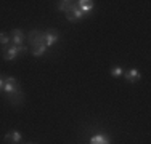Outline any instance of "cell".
<instances>
[{"label": "cell", "instance_id": "cell-1", "mask_svg": "<svg viewBox=\"0 0 151 144\" xmlns=\"http://www.w3.org/2000/svg\"><path fill=\"white\" fill-rule=\"evenodd\" d=\"M26 51H27V46H24V45L8 46V48H3V59L13 61V59H16V58L19 56V53H26Z\"/></svg>", "mask_w": 151, "mask_h": 144}, {"label": "cell", "instance_id": "cell-2", "mask_svg": "<svg viewBox=\"0 0 151 144\" xmlns=\"http://www.w3.org/2000/svg\"><path fill=\"white\" fill-rule=\"evenodd\" d=\"M27 42H29V45L32 48H35L39 45H44L45 43V32L32 29V31H29V34H27Z\"/></svg>", "mask_w": 151, "mask_h": 144}, {"label": "cell", "instance_id": "cell-3", "mask_svg": "<svg viewBox=\"0 0 151 144\" xmlns=\"http://www.w3.org/2000/svg\"><path fill=\"white\" fill-rule=\"evenodd\" d=\"M19 83L15 77H5V86H3V93L6 95H13V93L19 91Z\"/></svg>", "mask_w": 151, "mask_h": 144}, {"label": "cell", "instance_id": "cell-4", "mask_svg": "<svg viewBox=\"0 0 151 144\" xmlns=\"http://www.w3.org/2000/svg\"><path fill=\"white\" fill-rule=\"evenodd\" d=\"M60 11H64V13H71L74 8H77V2H71V0H64V2H58L56 3Z\"/></svg>", "mask_w": 151, "mask_h": 144}, {"label": "cell", "instance_id": "cell-5", "mask_svg": "<svg viewBox=\"0 0 151 144\" xmlns=\"http://www.w3.org/2000/svg\"><path fill=\"white\" fill-rule=\"evenodd\" d=\"M77 8L81 10L84 14L90 13L93 8H95V2H92V0H79L77 2Z\"/></svg>", "mask_w": 151, "mask_h": 144}, {"label": "cell", "instance_id": "cell-6", "mask_svg": "<svg viewBox=\"0 0 151 144\" xmlns=\"http://www.w3.org/2000/svg\"><path fill=\"white\" fill-rule=\"evenodd\" d=\"M58 40H60V37H58V34H56L53 29H52V31H47L45 32V45H47V48H48V46L56 45Z\"/></svg>", "mask_w": 151, "mask_h": 144}, {"label": "cell", "instance_id": "cell-7", "mask_svg": "<svg viewBox=\"0 0 151 144\" xmlns=\"http://www.w3.org/2000/svg\"><path fill=\"white\" fill-rule=\"evenodd\" d=\"M6 99L10 101V103L13 104V106H19L21 103H23V99H24V95H23V91H16V93H13V95H6L5 96Z\"/></svg>", "mask_w": 151, "mask_h": 144}, {"label": "cell", "instance_id": "cell-8", "mask_svg": "<svg viewBox=\"0 0 151 144\" xmlns=\"http://www.w3.org/2000/svg\"><path fill=\"white\" fill-rule=\"evenodd\" d=\"M84 18H85V14L82 13L79 8H74L71 13L66 14V19L69 21V23H76V21H81V19H84Z\"/></svg>", "mask_w": 151, "mask_h": 144}, {"label": "cell", "instance_id": "cell-9", "mask_svg": "<svg viewBox=\"0 0 151 144\" xmlns=\"http://www.w3.org/2000/svg\"><path fill=\"white\" fill-rule=\"evenodd\" d=\"M12 38H13V45H16V46L23 45V42H24V32L21 31V29H13Z\"/></svg>", "mask_w": 151, "mask_h": 144}, {"label": "cell", "instance_id": "cell-10", "mask_svg": "<svg viewBox=\"0 0 151 144\" xmlns=\"http://www.w3.org/2000/svg\"><path fill=\"white\" fill-rule=\"evenodd\" d=\"M140 77H142V74H140V71H138V69H135V67L125 72V80L130 82V83H135V82H138V80H140Z\"/></svg>", "mask_w": 151, "mask_h": 144}, {"label": "cell", "instance_id": "cell-11", "mask_svg": "<svg viewBox=\"0 0 151 144\" xmlns=\"http://www.w3.org/2000/svg\"><path fill=\"white\" fill-rule=\"evenodd\" d=\"M5 141H6V143H10V141H12L13 144L19 143V141H21V133L18 131V130H12V131H10L8 135L5 136Z\"/></svg>", "mask_w": 151, "mask_h": 144}, {"label": "cell", "instance_id": "cell-12", "mask_svg": "<svg viewBox=\"0 0 151 144\" xmlns=\"http://www.w3.org/2000/svg\"><path fill=\"white\" fill-rule=\"evenodd\" d=\"M90 144H111V141L106 135H101V133H100V135H95L90 139Z\"/></svg>", "mask_w": 151, "mask_h": 144}, {"label": "cell", "instance_id": "cell-13", "mask_svg": "<svg viewBox=\"0 0 151 144\" xmlns=\"http://www.w3.org/2000/svg\"><path fill=\"white\" fill-rule=\"evenodd\" d=\"M45 51H47V45L44 43V45H39V46H35V48H32V56H35V58L44 56Z\"/></svg>", "mask_w": 151, "mask_h": 144}, {"label": "cell", "instance_id": "cell-14", "mask_svg": "<svg viewBox=\"0 0 151 144\" xmlns=\"http://www.w3.org/2000/svg\"><path fill=\"white\" fill-rule=\"evenodd\" d=\"M122 74H124V69H122L121 66H114L113 69H111V75H113V77H121Z\"/></svg>", "mask_w": 151, "mask_h": 144}, {"label": "cell", "instance_id": "cell-15", "mask_svg": "<svg viewBox=\"0 0 151 144\" xmlns=\"http://www.w3.org/2000/svg\"><path fill=\"white\" fill-rule=\"evenodd\" d=\"M8 42H12L10 40V37L6 34H3V32H0V45H6Z\"/></svg>", "mask_w": 151, "mask_h": 144}, {"label": "cell", "instance_id": "cell-16", "mask_svg": "<svg viewBox=\"0 0 151 144\" xmlns=\"http://www.w3.org/2000/svg\"><path fill=\"white\" fill-rule=\"evenodd\" d=\"M3 86H5V77L0 75V91H3Z\"/></svg>", "mask_w": 151, "mask_h": 144}]
</instances>
